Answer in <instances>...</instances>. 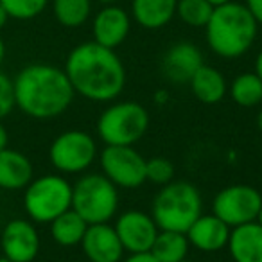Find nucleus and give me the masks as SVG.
<instances>
[{"label": "nucleus", "mask_w": 262, "mask_h": 262, "mask_svg": "<svg viewBox=\"0 0 262 262\" xmlns=\"http://www.w3.org/2000/svg\"><path fill=\"white\" fill-rule=\"evenodd\" d=\"M214 13V6L208 0H178L176 15L190 27H205Z\"/></svg>", "instance_id": "nucleus-25"}, {"label": "nucleus", "mask_w": 262, "mask_h": 262, "mask_svg": "<svg viewBox=\"0 0 262 262\" xmlns=\"http://www.w3.org/2000/svg\"><path fill=\"white\" fill-rule=\"evenodd\" d=\"M226 246L233 262H262V226L257 221L235 226Z\"/></svg>", "instance_id": "nucleus-17"}, {"label": "nucleus", "mask_w": 262, "mask_h": 262, "mask_svg": "<svg viewBox=\"0 0 262 262\" xmlns=\"http://www.w3.org/2000/svg\"><path fill=\"white\" fill-rule=\"evenodd\" d=\"M33 176V164L26 155L16 149H9V147L0 151V189H26Z\"/></svg>", "instance_id": "nucleus-18"}, {"label": "nucleus", "mask_w": 262, "mask_h": 262, "mask_svg": "<svg viewBox=\"0 0 262 262\" xmlns=\"http://www.w3.org/2000/svg\"><path fill=\"white\" fill-rule=\"evenodd\" d=\"M182 262H194V260H189V258H183Z\"/></svg>", "instance_id": "nucleus-40"}, {"label": "nucleus", "mask_w": 262, "mask_h": 262, "mask_svg": "<svg viewBox=\"0 0 262 262\" xmlns=\"http://www.w3.org/2000/svg\"><path fill=\"white\" fill-rule=\"evenodd\" d=\"M2 255L13 262H33L40 251L36 226L27 219H11L0 235Z\"/></svg>", "instance_id": "nucleus-12"}, {"label": "nucleus", "mask_w": 262, "mask_h": 262, "mask_svg": "<svg viewBox=\"0 0 262 262\" xmlns=\"http://www.w3.org/2000/svg\"><path fill=\"white\" fill-rule=\"evenodd\" d=\"M52 13L63 27H81L92 13V0H52Z\"/></svg>", "instance_id": "nucleus-24"}, {"label": "nucleus", "mask_w": 262, "mask_h": 262, "mask_svg": "<svg viewBox=\"0 0 262 262\" xmlns=\"http://www.w3.org/2000/svg\"><path fill=\"white\" fill-rule=\"evenodd\" d=\"M97 146L86 131H63L52 140L49 147V160L52 167L65 174H77L86 171L95 160Z\"/></svg>", "instance_id": "nucleus-8"}, {"label": "nucleus", "mask_w": 262, "mask_h": 262, "mask_svg": "<svg viewBox=\"0 0 262 262\" xmlns=\"http://www.w3.org/2000/svg\"><path fill=\"white\" fill-rule=\"evenodd\" d=\"M0 262H13V260H11V258L6 257V255H2V257H0Z\"/></svg>", "instance_id": "nucleus-39"}, {"label": "nucleus", "mask_w": 262, "mask_h": 262, "mask_svg": "<svg viewBox=\"0 0 262 262\" xmlns=\"http://www.w3.org/2000/svg\"><path fill=\"white\" fill-rule=\"evenodd\" d=\"M262 205V196L255 187L230 185L215 194L212 201V214L225 221L230 228L246 225L257 219L258 208Z\"/></svg>", "instance_id": "nucleus-9"}, {"label": "nucleus", "mask_w": 262, "mask_h": 262, "mask_svg": "<svg viewBox=\"0 0 262 262\" xmlns=\"http://www.w3.org/2000/svg\"><path fill=\"white\" fill-rule=\"evenodd\" d=\"M149 127V113L140 102L120 101L108 106L97 120V133L106 146H133Z\"/></svg>", "instance_id": "nucleus-5"}, {"label": "nucleus", "mask_w": 262, "mask_h": 262, "mask_svg": "<svg viewBox=\"0 0 262 262\" xmlns=\"http://www.w3.org/2000/svg\"><path fill=\"white\" fill-rule=\"evenodd\" d=\"M102 174L122 189H137L146 180V158L133 146H106L101 157Z\"/></svg>", "instance_id": "nucleus-10"}, {"label": "nucleus", "mask_w": 262, "mask_h": 262, "mask_svg": "<svg viewBox=\"0 0 262 262\" xmlns=\"http://www.w3.org/2000/svg\"><path fill=\"white\" fill-rule=\"evenodd\" d=\"M146 180L157 185H167L174 180V165L164 157H155L146 160Z\"/></svg>", "instance_id": "nucleus-27"}, {"label": "nucleus", "mask_w": 262, "mask_h": 262, "mask_svg": "<svg viewBox=\"0 0 262 262\" xmlns=\"http://www.w3.org/2000/svg\"><path fill=\"white\" fill-rule=\"evenodd\" d=\"M15 108H16V102H15L13 79L0 70V120L4 119V117H8Z\"/></svg>", "instance_id": "nucleus-28"}, {"label": "nucleus", "mask_w": 262, "mask_h": 262, "mask_svg": "<svg viewBox=\"0 0 262 262\" xmlns=\"http://www.w3.org/2000/svg\"><path fill=\"white\" fill-rule=\"evenodd\" d=\"M9 144V135H8V129L2 122H0V151L6 149Z\"/></svg>", "instance_id": "nucleus-31"}, {"label": "nucleus", "mask_w": 262, "mask_h": 262, "mask_svg": "<svg viewBox=\"0 0 262 262\" xmlns=\"http://www.w3.org/2000/svg\"><path fill=\"white\" fill-rule=\"evenodd\" d=\"M119 208V190L104 174H84L72 185V210L88 225L108 223Z\"/></svg>", "instance_id": "nucleus-7"}, {"label": "nucleus", "mask_w": 262, "mask_h": 262, "mask_svg": "<svg viewBox=\"0 0 262 262\" xmlns=\"http://www.w3.org/2000/svg\"><path fill=\"white\" fill-rule=\"evenodd\" d=\"M201 208L203 200L198 187L189 182L172 180L155 196L151 217L160 230L187 233L192 223L201 215Z\"/></svg>", "instance_id": "nucleus-4"}, {"label": "nucleus", "mask_w": 262, "mask_h": 262, "mask_svg": "<svg viewBox=\"0 0 262 262\" xmlns=\"http://www.w3.org/2000/svg\"><path fill=\"white\" fill-rule=\"evenodd\" d=\"M244 6H246L248 11L251 13L255 22H257L258 26H262V0H246Z\"/></svg>", "instance_id": "nucleus-29"}, {"label": "nucleus", "mask_w": 262, "mask_h": 262, "mask_svg": "<svg viewBox=\"0 0 262 262\" xmlns=\"http://www.w3.org/2000/svg\"><path fill=\"white\" fill-rule=\"evenodd\" d=\"M205 29L207 43L214 54L225 59H235L250 51L257 38L258 24L246 6L232 0L215 6Z\"/></svg>", "instance_id": "nucleus-3"}, {"label": "nucleus", "mask_w": 262, "mask_h": 262, "mask_svg": "<svg viewBox=\"0 0 262 262\" xmlns=\"http://www.w3.org/2000/svg\"><path fill=\"white\" fill-rule=\"evenodd\" d=\"M255 74H257L258 79L262 81V51L258 52L257 59H255Z\"/></svg>", "instance_id": "nucleus-32"}, {"label": "nucleus", "mask_w": 262, "mask_h": 262, "mask_svg": "<svg viewBox=\"0 0 262 262\" xmlns=\"http://www.w3.org/2000/svg\"><path fill=\"white\" fill-rule=\"evenodd\" d=\"M99 2H102V4H106V6H110V4H115L117 0H99Z\"/></svg>", "instance_id": "nucleus-38"}, {"label": "nucleus", "mask_w": 262, "mask_h": 262, "mask_svg": "<svg viewBox=\"0 0 262 262\" xmlns=\"http://www.w3.org/2000/svg\"><path fill=\"white\" fill-rule=\"evenodd\" d=\"M255 221L262 226V205H260V208H258V214H257V219H255Z\"/></svg>", "instance_id": "nucleus-37"}, {"label": "nucleus", "mask_w": 262, "mask_h": 262, "mask_svg": "<svg viewBox=\"0 0 262 262\" xmlns=\"http://www.w3.org/2000/svg\"><path fill=\"white\" fill-rule=\"evenodd\" d=\"M51 225V235L59 246H76L81 244L84 232L88 228V223L77 214L76 210L69 208L61 215L49 223Z\"/></svg>", "instance_id": "nucleus-21"}, {"label": "nucleus", "mask_w": 262, "mask_h": 262, "mask_svg": "<svg viewBox=\"0 0 262 262\" xmlns=\"http://www.w3.org/2000/svg\"><path fill=\"white\" fill-rule=\"evenodd\" d=\"M189 246L190 243L185 233L160 230L153 246H151L149 253L158 262H182L183 258H187Z\"/></svg>", "instance_id": "nucleus-22"}, {"label": "nucleus", "mask_w": 262, "mask_h": 262, "mask_svg": "<svg viewBox=\"0 0 262 262\" xmlns=\"http://www.w3.org/2000/svg\"><path fill=\"white\" fill-rule=\"evenodd\" d=\"M230 232H232V228L215 214H201L192 223V226L187 230L185 235L196 250L214 253L228 244Z\"/></svg>", "instance_id": "nucleus-16"}, {"label": "nucleus", "mask_w": 262, "mask_h": 262, "mask_svg": "<svg viewBox=\"0 0 262 262\" xmlns=\"http://www.w3.org/2000/svg\"><path fill=\"white\" fill-rule=\"evenodd\" d=\"M131 20L129 15L119 6H104L92 22V33H94V41L102 47L113 49L124 43V40L129 34Z\"/></svg>", "instance_id": "nucleus-14"}, {"label": "nucleus", "mask_w": 262, "mask_h": 262, "mask_svg": "<svg viewBox=\"0 0 262 262\" xmlns=\"http://www.w3.org/2000/svg\"><path fill=\"white\" fill-rule=\"evenodd\" d=\"M65 74L74 92L95 102H108L120 95L126 84V69L113 49L84 41L70 51Z\"/></svg>", "instance_id": "nucleus-1"}, {"label": "nucleus", "mask_w": 262, "mask_h": 262, "mask_svg": "<svg viewBox=\"0 0 262 262\" xmlns=\"http://www.w3.org/2000/svg\"><path fill=\"white\" fill-rule=\"evenodd\" d=\"M16 108L27 117L47 120L61 115L74 101L72 84L65 70L49 63H31L13 79Z\"/></svg>", "instance_id": "nucleus-2"}, {"label": "nucleus", "mask_w": 262, "mask_h": 262, "mask_svg": "<svg viewBox=\"0 0 262 262\" xmlns=\"http://www.w3.org/2000/svg\"><path fill=\"white\" fill-rule=\"evenodd\" d=\"M84 255L90 262H120L124 248L117 235L115 228L108 223L88 225L84 237L81 241Z\"/></svg>", "instance_id": "nucleus-13"}, {"label": "nucleus", "mask_w": 262, "mask_h": 262, "mask_svg": "<svg viewBox=\"0 0 262 262\" xmlns=\"http://www.w3.org/2000/svg\"><path fill=\"white\" fill-rule=\"evenodd\" d=\"M257 127L262 131V110L258 112V115H257Z\"/></svg>", "instance_id": "nucleus-36"}, {"label": "nucleus", "mask_w": 262, "mask_h": 262, "mask_svg": "<svg viewBox=\"0 0 262 262\" xmlns=\"http://www.w3.org/2000/svg\"><path fill=\"white\" fill-rule=\"evenodd\" d=\"M189 84L192 88V94L196 95V99H200L205 104H215L228 92L225 76L217 69L205 65V63L196 70V74L189 81Z\"/></svg>", "instance_id": "nucleus-20"}, {"label": "nucleus", "mask_w": 262, "mask_h": 262, "mask_svg": "<svg viewBox=\"0 0 262 262\" xmlns=\"http://www.w3.org/2000/svg\"><path fill=\"white\" fill-rule=\"evenodd\" d=\"M9 18L33 20L45 11L49 0H0Z\"/></svg>", "instance_id": "nucleus-26"}, {"label": "nucleus", "mask_w": 262, "mask_h": 262, "mask_svg": "<svg viewBox=\"0 0 262 262\" xmlns=\"http://www.w3.org/2000/svg\"><path fill=\"white\" fill-rule=\"evenodd\" d=\"M230 97L243 108H251L262 102V81L255 72L239 74L228 88Z\"/></svg>", "instance_id": "nucleus-23"}, {"label": "nucleus", "mask_w": 262, "mask_h": 262, "mask_svg": "<svg viewBox=\"0 0 262 262\" xmlns=\"http://www.w3.org/2000/svg\"><path fill=\"white\" fill-rule=\"evenodd\" d=\"M4 59H6V43H4V40H2V36H0V67H2Z\"/></svg>", "instance_id": "nucleus-34"}, {"label": "nucleus", "mask_w": 262, "mask_h": 262, "mask_svg": "<svg viewBox=\"0 0 262 262\" xmlns=\"http://www.w3.org/2000/svg\"><path fill=\"white\" fill-rule=\"evenodd\" d=\"M24 208L34 223L54 221L72 208V185L59 174L33 178L24 192Z\"/></svg>", "instance_id": "nucleus-6"}, {"label": "nucleus", "mask_w": 262, "mask_h": 262, "mask_svg": "<svg viewBox=\"0 0 262 262\" xmlns=\"http://www.w3.org/2000/svg\"><path fill=\"white\" fill-rule=\"evenodd\" d=\"M178 0H131L133 18L144 29H160L176 15Z\"/></svg>", "instance_id": "nucleus-19"}, {"label": "nucleus", "mask_w": 262, "mask_h": 262, "mask_svg": "<svg viewBox=\"0 0 262 262\" xmlns=\"http://www.w3.org/2000/svg\"><path fill=\"white\" fill-rule=\"evenodd\" d=\"M124 262H158V260L149 253V251H147V253H133V255H129V257H127Z\"/></svg>", "instance_id": "nucleus-30"}, {"label": "nucleus", "mask_w": 262, "mask_h": 262, "mask_svg": "<svg viewBox=\"0 0 262 262\" xmlns=\"http://www.w3.org/2000/svg\"><path fill=\"white\" fill-rule=\"evenodd\" d=\"M8 20H9V16H8V13H6V9H4V6L0 4V31L4 29V26L8 24Z\"/></svg>", "instance_id": "nucleus-33"}, {"label": "nucleus", "mask_w": 262, "mask_h": 262, "mask_svg": "<svg viewBox=\"0 0 262 262\" xmlns=\"http://www.w3.org/2000/svg\"><path fill=\"white\" fill-rule=\"evenodd\" d=\"M113 228L119 235L124 251L129 255L147 253L160 232L155 219L140 210H127L120 214Z\"/></svg>", "instance_id": "nucleus-11"}, {"label": "nucleus", "mask_w": 262, "mask_h": 262, "mask_svg": "<svg viewBox=\"0 0 262 262\" xmlns=\"http://www.w3.org/2000/svg\"><path fill=\"white\" fill-rule=\"evenodd\" d=\"M203 65V54L190 41H178L171 45L162 59V70L172 83H189L196 70Z\"/></svg>", "instance_id": "nucleus-15"}, {"label": "nucleus", "mask_w": 262, "mask_h": 262, "mask_svg": "<svg viewBox=\"0 0 262 262\" xmlns=\"http://www.w3.org/2000/svg\"><path fill=\"white\" fill-rule=\"evenodd\" d=\"M208 2L215 8V6H223V4H226V2H232V0H208Z\"/></svg>", "instance_id": "nucleus-35"}]
</instances>
